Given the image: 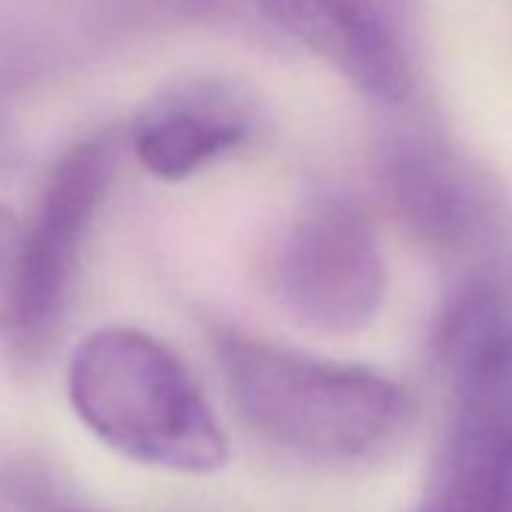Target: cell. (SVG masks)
Masks as SVG:
<instances>
[{
  "mask_svg": "<svg viewBox=\"0 0 512 512\" xmlns=\"http://www.w3.org/2000/svg\"><path fill=\"white\" fill-rule=\"evenodd\" d=\"M235 416L284 452L308 461L368 458L407 428L413 401L395 380L314 359L235 332L214 341Z\"/></svg>",
  "mask_w": 512,
  "mask_h": 512,
  "instance_id": "6da1fadb",
  "label": "cell"
},
{
  "mask_svg": "<svg viewBox=\"0 0 512 512\" xmlns=\"http://www.w3.org/2000/svg\"><path fill=\"white\" fill-rule=\"evenodd\" d=\"M76 416L115 452L160 470L214 473L226 434L190 374L157 338L127 326L91 332L70 359Z\"/></svg>",
  "mask_w": 512,
  "mask_h": 512,
  "instance_id": "7a4b0ae2",
  "label": "cell"
},
{
  "mask_svg": "<svg viewBox=\"0 0 512 512\" xmlns=\"http://www.w3.org/2000/svg\"><path fill=\"white\" fill-rule=\"evenodd\" d=\"M115 160V136L100 133L73 145L52 169L31 223L22 226L4 317L19 362L40 359L67 314L88 235L115 178Z\"/></svg>",
  "mask_w": 512,
  "mask_h": 512,
  "instance_id": "3957f363",
  "label": "cell"
},
{
  "mask_svg": "<svg viewBox=\"0 0 512 512\" xmlns=\"http://www.w3.org/2000/svg\"><path fill=\"white\" fill-rule=\"evenodd\" d=\"M380 187L410 235L455 272L512 278V223L494 184L455 148L401 136L383 148Z\"/></svg>",
  "mask_w": 512,
  "mask_h": 512,
  "instance_id": "277c9868",
  "label": "cell"
},
{
  "mask_svg": "<svg viewBox=\"0 0 512 512\" xmlns=\"http://www.w3.org/2000/svg\"><path fill=\"white\" fill-rule=\"evenodd\" d=\"M266 287L305 329L362 332L386 299V260L362 205L347 196L308 202L269 253Z\"/></svg>",
  "mask_w": 512,
  "mask_h": 512,
  "instance_id": "5b68a950",
  "label": "cell"
},
{
  "mask_svg": "<svg viewBox=\"0 0 512 512\" xmlns=\"http://www.w3.org/2000/svg\"><path fill=\"white\" fill-rule=\"evenodd\" d=\"M443 374L452 410L416 512H512V317Z\"/></svg>",
  "mask_w": 512,
  "mask_h": 512,
  "instance_id": "8992f818",
  "label": "cell"
},
{
  "mask_svg": "<svg viewBox=\"0 0 512 512\" xmlns=\"http://www.w3.org/2000/svg\"><path fill=\"white\" fill-rule=\"evenodd\" d=\"M253 127V103L235 85L199 79L154 97L136 115L130 142L154 178L181 181L244 145Z\"/></svg>",
  "mask_w": 512,
  "mask_h": 512,
  "instance_id": "52a82bcc",
  "label": "cell"
},
{
  "mask_svg": "<svg viewBox=\"0 0 512 512\" xmlns=\"http://www.w3.org/2000/svg\"><path fill=\"white\" fill-rule=\"evenodd\" d=\"M305 46L383 106H404L413 94V0H317Z\"/></svg>",
  "mask_w": 512,
  "mask_h": 512,
  "instance_id": "ba28073f",
  "label": "cell"
},
{
  "mask_svg": "<svg viewBox=\"0 0 512 512\" xmlns=\"http://www.w3.org/2000/svg\"><path fill=\"white\" fill-rule=\"evenodd\" d=\"M250 4L260 10V16L266 22H272L275 28H281L290 37L305 43L317 0H250Z\"/></svg>",
  "mask_w": 512,
  "mask_h": 512,
  "instance_id": "9c48e42d",
  "label": "cell"
},
{
  "mask_svg": "<svg viewBox=\"0 0 512 512\" xmlns=\"http://www.w3.org/2000/svg\"><path fill=\"white\" fill-rule=\"evenodd\" d=\"M19 238H22L19 220L4 205H0V323H4L7 305H10V290H13V275H16V256H19Z\"/></svg>",
  "mask_w": 512,
  "mask_h": 512,
  "instance_id": "30bf717a",
  "label": "cell"
},
{
  "mask_svg": "<svg viewBox=\"0 0 512 512\" xmlns=\"http://www.w3.org/2000/svg\"><path fill=\"white\" fill-rule=\"evenodd\" d=\"M55 512H73V509H55Z\"/></svg>",
  "mask_w": 512,
  "mask_h": 512,
  "instance_id": "8fae6325",
  "label": "cell"
}]
</instances>
